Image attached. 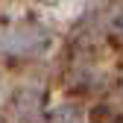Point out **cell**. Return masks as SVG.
Returning a JSON list of instances; mask_svg holds the SVG:
<instances>
[{"label": "cell", "mask_w": 123, "mask_h": 123, "mask_svg": "<svg viewBox=\"0 0 123 123\" xmlns=\"http://www.w3.org/2000/svg\"><path fill=\"white\" fill-rule=\"evenodd\" d=\"M114 26L120 29V32H123V15H120V18H117V21H114Z\"/></svg>", "instance_id": "obj_2"}, {"label": "cell", "mask_w": 123, "mask_h": 123, "mask_svg": "<svg viewBox=\"0 0 123 123\" xmlns=\"http://www.w3.org/2000/svg\"><path fill=\"white\" fill-rule=\"evenodd\" d=\"M41 47H44V35L32 26H21L6 35V50H12V53H35Z\"/></svg>", "instance_id": "obj_1"}]
</instances>
